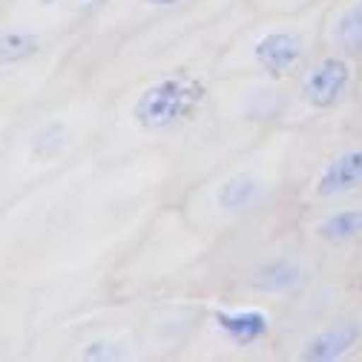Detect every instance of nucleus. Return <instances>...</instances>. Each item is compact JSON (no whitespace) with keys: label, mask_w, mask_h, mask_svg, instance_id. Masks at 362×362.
I'll return each instance as SVG.
<instances>
[{"label":"nucleus","mask_w":362,"mask_h":362,"mask_svg":"<svg viewBox=\"0 0 362 362\" xmlns=\"http://www.w3.org/2000/svg\"><path fill=\"white\" fill-rule=\"evenodd\" d=\"M204 98V86L190 75H170L147 86L135 101V121L144 129H170Z\"/></svg>","instance_id":"f257e3e1"},{"label":"nucleus","mask_w":362,"mask_h":362,"mask_svg":"<svg viewBox=\"0 0 362 362\" xmlns=\"http://www.w3.org/2000/svg\"><path fill=\"white\" fill-rule=\"evenodd\" d=\"M348 78H351L348 75V64L345 61H337V58H328V61H322L320 66H316L305 78L302 95H305V101L310 107L325 110V107H331V104H337L342 98L345 86H348Z\"/></svg>","instance_id":"f03ea898"},{"label":"nucleus","mask_w":362,"mask_h":362,"mask_svg":"<svg viewBox=\"0 0 362 362\" xmlns=\"http://www.w3.org/2000/svg\"><path fill=\"white\" fill-rule=\"evenodd\" d=\"M302 52H305V47H302V40L296 35L274 32V35H267V37H262L256 43L253 58L270 75H285L302 61Z\"/></svg>","instance_id":"7ed1b4c3"},{"label":"nucleus","mask_w":362,"mask_h":362,"mask_svg":"<svg viewBox=\"0 0 362 362\" xmlns=\"http://www.w3.org/2000/svg\"><path fill=\"white\" fill-rule=\"evenodd\" d=\"M362 181V150H351L342 153L339 158H334L322 178H320V196H337L345 193L351 187H356Z\"/></svg>","instance_id":"20e7f679"},{"label":"nucleus","mask_w":362,"mask_h":362,"mask_svg":"<svg viewBox=\"0 0 362 362\" xmlns=\"http://www.w3.org/2000/svg\"><path fill=\"white\" fill-rule=\"evenodd\" d=\"M359 337H362V325H356V322L337 325L334 331H325L322 337H316V339L308 345L305 359H334V356L345 354Z\"/></svg>","instance_id":"39448f33"},{"label":"nucleus","mask_w":362,"mask_h":362,"mask_svg":"<svg viewBox=\"0 0 362 362\" xmlns=\"http://www.w3.org/2000/svg\"><path fill=\"white\" fill-rule=\"evenodd\" d=\"M216 322L228 331L236 342H253L267 331V316L259 310H242V313H218Z\"/></svg>","instance_id":"423d86ee"},{"label":"nucleus","mask_w":362,"mask_h":362,"mask_svg":"<svg viewBox=\"0 0 362 362\" xmlns=\"http://www.w3.org/2000/svg\"><path fill=\"white\" fill-rule=\"evenodd\" d=\"M256 193H259V187H256V181H253L250 175H236V178H230L228 185L221 187L218 204H221L224 210L236 213V210H245V207L256 199Z\"/></svg>","instance_id":"0eeeda50"},{"label":"nucleus","mask_w":362,"mask_h":362,"mask_svg":"<svg viewBox=\"0 0 362 362\" xmlns=\"http://www.w3.org/2000/svg\"><path fill=\"white\" fill-rule=\"evenodd\" d=\"M296 282H299V267L291 264V262H274V264H267V267L259 270L256 279H253V285L259 291H285V288H291Z\"/></svg>","instance_id":"6e6552de"},{"label":"nucleus","mask_w":362,"mask_h":362,"mask_svg":"<svg viewBox=\"0 0 362 362\" xmlns=\"http://www.w3.org/2000/svg\"><path fill=\"white\" fill-rule=\"evenodd\" d=\"M320 233L331 242H342V239H354L356 233H362V210H342L331 218L322 221Z\"/></svg>","instance_id":"1a4fd4ad"},{"label":"nucleus","mask_w":362,"mask_h":362,"mask_svg":"<svg viewBox=\"0 0 362 362\" xmlns=\"http://www.w3.org/2000/svg\"><path fill=\"white\" fill-rule=\"evenodd\" d=\"M337 43L348 55H359L362 52V6H354L339 18Z\"/></svg>","instance_id":"9d476101"},{"label":"nucleus","mask_w":362,"mask_h":362,"mask_svg":"<svg viewBox=\"0 0 362 362\" xmlns=\"http://www.w3.org/2000/svg\"><path fill=\"white\" fill-rule=\"evenodd\" d=\"M35 52H37V40L26 32H15V35L4 37V61L6 64H18V61H23Z\"/></svg>","instance_id":"9b49d317"},{"label":"nucleus","mask_w":362,"mask_h":362,"mask_svg":"<svg viewBox=\"0 0 362 362\" xmlns=\"http://www.w3.org/2000/svg\"><path fill=\"white\" fill-rule=\"evenodd\" d=\"M72 6H78V9H93V6H101L104 0H69Z\"/></svg>","instance_id":"f8f14e48"},{"label":"nucleus","mask_w":362,"mask_h":362,"mask_svg":"<svg viewBox=\"0 0 362 362\" xmlns=\"http://www.w3.org/2000/svg\"><path fill=\"white\" fill-rule=\"evenodd\" d=\"M144 4H153V6H175L181 0H144Z\"/></svg>","instance_id":"ddd939ff"}]
</instances>
